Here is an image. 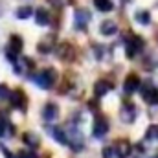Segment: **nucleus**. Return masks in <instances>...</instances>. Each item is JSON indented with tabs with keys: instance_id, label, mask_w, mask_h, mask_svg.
<instances>
[{
	"instance_id": "obj_19",
	"label": "nucleus",
	"mask_w": 158,
	"mask_h": 158,
	"mask_svg": "<svg viewBox=\"0 0 158 158\" xmlns=\"http://www.w3.org/2000/svg\"><path fill=\"white\" fill-rule=\"evenodd\" d=\"M136 20H138L140 24H149V22H151L149 11H136Z\"/></svg>"
},
{
	"instance_id": "obj_8",
	"label": "nucleus",
	"mask_w": 158,
	"mask_h": 158,
	"mask_svg": "<svg viewBox=\"0 0 158 158\" xmlns=\"http://www.w3.org/2000/svg\"><path fill=\"white\" fill-rule=\"evenodd\" d=\"M11 103L15 109H20V110H26V105H28V99H26V94L22 90H15L11 92Z\"/></svg>"
},
{
	"instance_id": "obj_24",
	"label": "nucleus",
	"mask_w": 158,
	"mask_h": 158,
	"mask_svg": "<svg viewBox=\"0 0 158 158\" xmlns=\"http://www.w3.org/2000/svg\"><path fill=\"white\" fill-rule=\"evenodd\" d=\"M17 158H37V156H35V153H31V151H20V153L17 155Z\"/></svg>"
},
{
	"instance_id": "obj_7",
	"label": "nucleus",
	"mask_w": 158,
	"mask_h": 158,
	"mask_svg": "<svg viewBox=\"0 0 158 158\" xmlns=\"http://www.w3.org/2000/svg\"><path fill=\"white\" fill-rule=\"evenodd\" d=\"M131 153H132V145L127 140H118L114 143V155L118 158H129Z\"/></svg>"
},
{
	"instance_id": "obj_9",
	"label": "nucleus",
	"mask_w": 158,
	"mask_h": 158,
	"mask_svg": "<svg viewBox=\"0 0 158 158\" xmlns=\"http://www.w3.org/2000/svg\"><path fill=\"white\" fill-rule=\"evenodd\" d=\"M119 116H121L123 123H132L136 119V107L132 103H125L123 109H121V112H119Z\"/></svg>"
},
{
	"instance_id": "obj_23",
	"label": "nucleus",
	"mask_w": 158,
	"mask_h": 158,
	"mask_svg": "<svg viewBox=\"0 0 158 158\" xmlns=\"http://www.w3.org/2000/svg\"><path fill=\"white\" fill-rule=\"evenodd\" d=\"M9 96H11V92L7 88V85H0V99H7Z\"/></svg>"
},
{
	"instance_id": "obj_11",
	"label": "nucleus",
	"mask_w": 158,
	"mask_h": 158,
	"mask_svg": "<svg viewBox=\"0 0 158 158\" xmlns=\"http://www.w3.org/2000/svg\"><path fill=\"white\" fill-rule=\"evenodd\" d=\"M99 31L105 35V37H110L118 31V24L114 20H103V24L99 26Z\"/></svg>"
},
{
	"instance_id": "obj_5",
	"label": "nucleus",
	"mask_w": 158,
	"mask_h": 158,
	"mask_svg": "<svg viewBox=\"0 0 158 158\" xmlns=\"http://www.w3.org/2000/svg\"><path fill=\"white\" fill-rule=\"evenodd\" d=\"M140 85H142V81H140V77L136 74H129L127 79H125V83H123V92L127 96H131V94H134L140 88Z\"/></svg>"
},
{
	"instance_id": "obj_14",
	"label": "nucleus",
	"mask_w": 158,
	"mask_h": 158,
	"mask_svg": "<svg viewBox=\"0 0 158 158\" xmlns=\"http://www.w3.org/2000/svg\"><path fill=\"white\" fill-rule=\"evenodd\" d=\"M9 52H15V55H19L22 52V39L19 35H13L9 40Z\"/></svg>"
},
{
	"instance_id": "obj_27",
	"label": "nucleus",
	"mask_w": 158,
	"mask_h": 158,
	"mask_svg": "<svg viewBox=\"0 0 158 158\" xmlns=\"http://www.w3.org/2000/svg\"><path fill=\"white\" fill-rule=\"evenodd\" d=\"M156 158H158V156H156Z\"/></svg>"
},
{
	"instance_id": "obj_25",
	"label": "nucleus",
	"mask_w": 158,
	"mask_h": 158,
	"mask_svg": "<svg viewBox=\"0 0 158 158\" xmlns=\"http://www.w3.org/2000/svg\"><path fill=\"white\" fill-rule=\"evenodd\" d=\"M112 153H114V147H112V149H110V147L103 149V158H112Z\"/></svg>"
},
{
	"instance_id": "obj_13",
	"label": "nucleus",
	"mask_w": 158,
	"mask_h": 158,
	"mask_svg": "<svg viewBox=\"0 0 158 158\" xmlns=\"http://www.w3.org/2000/svg\"><path fill=\"white\" fill-rule=\"evenodd\" d=\"M35 19H37V24H39V26H48V24H50V13H48L44 7L37 9Z\"/></svg>"
},
{
	"instance_id": "obj_6",
	"label": "nucleus",
	"mask_w": 158,
	"mask_h": 158,
	"mask_svg": "<svg viewBox=\"0 0 158 158\" xmlns=\"http://www.w3.org/2000/svg\"><path fill=\"white\" fill-rule=\"evenodd\" d=\"M109 132V121L103 118V116H98L94 119V129H92V134L96 138H103L105 134Z\"/></svg>"
},
{
	"instance_id": "obj_15",
	"label": "nucleus",
	"mask_w": 158,
	"mask_h": 158,
	"mask_svg": "<svg viewBox=\"0 0 158 158\" xmlns=\"http://www.w3.org/2000/svg\"><path fill=\"white\" fill-rule=\"evenodd\" d=\"M44 119H48V121H53L55 116H57V107L53 105V103H48L46 107H44Z\"/></svg>"
},
{
	"instance_id": "obj_20",
	"label": "nucleus",
	"mask_w": 158,
	"mask_h": 158,
	"mask_svg": "<svg viewBox=\"0 0 158 158\" xmlns=\"http://www.w3.org/2000/svg\"><path fill=\"white\" fill-rule=\"evenodd\" d=\"M53 42H55V37H53V35H50L46 42H40V44H39V52H40V53H48V52H50V44H53Z\"/></svg>"
},
{
	"instance_id": "obj_21",
	"label": "nucleus",
	"mask_w": 158,
	"mask_h": 158,
	"mask_svg": "<svg viewBox=\"0 0 158 158\" xmlns=\"http://www.w3.org/2000/svg\"><path fill=\"white\" fill-rule=\"evenodd\" d=\"M53 136H55V140H57V142H61V143H64V145L68 143L66 134H64V131H63V129H59V127H57V129H53Z\"/></svg>"
},
{
	"instance_id": "obj_10",
	"label": "nucleus",
	"mask_w": 158,
	"mask_h": 158,
	"mask_svg": "<svg viewBox=\"0 0 158 158\" xmlns=\"http://www.w3.org/2000/svg\"><path fill=\"white\" fill-rule=\"evenodd\" d=\"M74 24H76V28L77 30H83L88 22H90V13L86 11V9H76V13H74Z\"/></svg>"
},
{
	"instance_id": "obj_22",
	"label": "nucleus",
	"mask_w": 158,
	"mask_h": 158,
	"mask_svg": "<svg viewBox=\"0 0 158 158\" xmlns=\"http://www.w3.org/2000/svg\"><path fill=\"white\" fill-rule=\"evenodd\" d=\"M24 142H26L28 145H31V147H37V145H39V140H37L35 134H24Z\"/></svg>"
},
{
	"instance_id": "obj_12",
	"label": "nucleus",
	"mask_w": 158,
	"mask_h": 158,
	"mask_svg": "<svg viewBox=\"0 0 158 158\" xmlns=\"http://www.w3.org/2000/svg\"><path fill=\"white\" fill-rule=\"evenodd\" d=\"M112 90V83L110 81H98L96 83V86H94V94L98 96V98H101V96H105L107 92H110Z\"/></svg>"
},
{
	"instance_id": "obj_17",
	"label": "nucleus",
	"mask_w": 158,
	"mask_h": 158,
	"mask_svg": "<svg viewBox=\"0 0 158 158\" xmlns=\"http://www.w3.org/2000/svg\"><path fill=\"white\" fill-rule=\"evenodd\" d=\"M17 19H20V20H24V19H30L31 15H33V9H31V6H22V7H19L17 9Z\"/></svg>"
},
{
	"instance_id": "obj_18",
	"label": "nucleus",
	"mask_w": 158,
	"mask_h": 158,
	"mask_svg": "<svg viewBox=\"0 0 158 158\" xmlns=\"http://www.w3.org/2000/svg\"><path fill=\"white\" fill-rule=\"evenodd\" d=\"M145 138L151 140V142H156L158 140V125H151V127L145 131Z\"/></svg>"
},
{
	"instance_id": "obj_26",
	"label": "nucleus",
	"mask_w": 158,
	"mask_h": 158,
	"mask_svg": "<svg viewBox=\"0 0 158 158\" xmlns=\"http://www.w3.org/2000/svg\"><path fill=\"white\" fill-rule=\"evenodd\" d=\"M48 2H52L53 7H61V0H48Z\"/></svg>"
},
{
	"instance_id": "obj_1",
	"label": "nucleus",
	"mask_w": 158,
	"mask_h": 158,
	"mask_svg": "<svg viewBox=\"0 0 158 158\" xmlns=\"http://www.w3.org/2000/svg\"><path fill=\"white\" fill-rule=\"evenodd\" d=\"M33 83L40 86V88H52L53 86V83H55V72L52 70V68H46V70H42L39 72L37 76H33Z\"/></svg>"
},
{
	"instance_id": "obj_2",
	"label": "nucleus",
	"mask_w": 158,
	"mask_h": 158,
	"mask_svg": "<svg viewBox=\"0 0 158 158\" xmlns=\"http://www.w3.org/2000/svg\"><path fill=\"white\" fill-rule=\"evenodd\" d=\"M142 50H143V39H142V37H138V35H131V37L127 39L125 53H127L129 59H131V57H136Z\"/></svg>"
},
{
	"instance_id": "obj_16",
	"label": "nucleus",
	"mask_w": 158,
	"mask_h": 158,
	"mask_svg": "<svg viewBox=\"0 0 158 158\" xmlns=\"http://www.w3.org/2000/svg\"><path fill=\"white\" fill-rule=\"evenodd\" d=\"M94 6L99 9V11H112L114 9V4H112V0H94Z\"/></svg>"
},
{
	"instance_id": "obj_4",
	"label": "nucleus",
	"mask_w": 158,
	"mask_h": 158,
	"mask_svg": "<svg viewBox=\"0 0 158 158\" xmlns=\"http://www.w3.org/2000/svg\"><path fill=\"white\" fill-rule=\"evenodd\" d=\"M55 50H57V57L63 59V61H72L74 55H76L74 46L70 42H61L59 46H55Z\"/></svg>"
},
{
	"instance_id": "obj_3",
	"label": "nucleus",
	"mask_w": 158,
	"mask_h": 158,
	"mask_svg": "<svg viewBox=\"0 0 158 158\" xmlns=\"http://www.w3.org/2000/svg\"><path fill=\"white\" fill-rule=\"evenodd\" d=\"M142 98L145 103L149 105H156L158 103V88L153 85V83H147L143 88H142Z\"/></svg>"
}]
</instances>
